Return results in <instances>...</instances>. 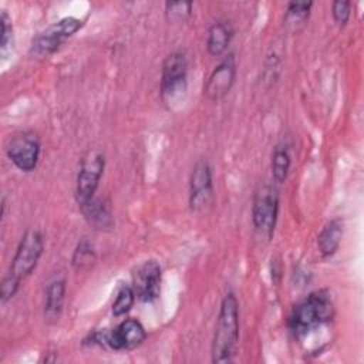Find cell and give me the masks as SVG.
<instances>
[{
    "label": "cell",
    "mask_w": 364,
    "mask_h": 364,
    "mask_svg": "<svg viewBox=\"0 0 364 364\" xmlns=\"http://www.w3.org/2000/svg\"><path fill=\"white\" fill-rule=\"evenodd\" d=\"M313 3L311 1H291L287 4L286 10V20L290 24H303L310 14Z\"/></svg>",
    "instance_id": "20"
},
{
    "label": "cell",
    "mask_w": 364,
    "mask_h": 364,
    "mask_svg": "<svg viewBox=\"0 0 364 364\" xmlns=\"http://www.w3.org/2000/svg\"><path fill=\"white\" fill-rule=\"evenodd\" d=\"M291 165V158L289 148L286 145H277L272 154V176L274 182L283 183L289 175V169Z\"/></svg>",
    "instance_id": "17"
},
{
    "label": "cell",
    "mask_w": 364,
    "mask_h": 364,
    "mask_svg": "<svg viewBox=\"0 0 364 364\" xmlns=\"http://www.w3.org/2000/svg\"><path fill=\"white\" fill-rule=\"evenodd\" d=\"M331 14L338 26H346L351 16V3L346 0H337L331 4Z\"/></svg>",
    "instance_id": "23"
},
{
    "label": "cell",
    "mask_w": 364,
    "mask_h": 364,
    "mask_svg": "<svg viewBox=\"0 0 364 364\" xmlns=\"http://www.w3.org/2000/svg\"><path fill=\"white\" fill-rule=\"evenodd\" d=\"M146 337L144 326L134 318L119 323L111 333H107V346L112 350H132L142 344Z\"/></svg>",
    "instance_id": "12"
},
{
    "label": "cell",
    "mask_w": 364,
    "mask_h": 364,
    "mask_svg": "<svg viewBox=\"0 0 364 364\" xmlns=\"http://www.w3.org/2000/svg\"><path fill=\"white\" fill-rule=\"evenodd\" d=\"M82 27V20L77 17H64L38 33L31 41V54L47 57Z\"/></svg>",
    "instance_id": "5"
},
{
    "label": "cell",
    "mask_w": 364,
    "mask_h": 364,
    "mask_svg": "<svg viewBox=\"0 0 364 364\" xmlns=\"http://www.w3.org/2000/svg\"><path fill=\"white\" fill-rule=\"evenodd\" d=\"M233 33L235 30L228 20L215 21L208 30V40H206L208 53L213 57H218L222 53H225V50L228 48V46L233 38Z\"/></svg>",
    "instance_id": "13"
},
{
    "label": "cell",
    "mask_w": 364,
    "mask_h": 364,
    "mask_svg": "<svg viewBox=\"0 0 364 364\" xmlns=\"http://www.w3.org/2000/svg\"><path fill=\"white\" fill-rule=\"evenodd\" d=\"M65 299V280L64 279H54L48 283L46 290V303H44V317L48 321H57L63 304Z\"/></svg>",
    "instance_id": "15"
},
{
    "label": "cell",
    "mask_w": 364,
    "mask_h": 364,
    "mask_svg": "<svg viewBox=\"0 0 364 364\" xmlns=\"http://www.w3.org/2000/svg\"><path fill=\"white\" fill-rule=\"evenodd\" d=\"M40 149L41 145L37 134L24 131L10 138L6 146V154L20 171L31 172L38 164Z\"/></svg>",
    "instance_id": "7"
},
{
    "label": "cell",
    "mask_w": 364,
    "mask_h": 364,
    "mask_svg": "<svg viewBox=\"0 0 364 364\" xmlns=\"http://www.w3.org/2000/svg\"><path fill=\"white\" fill-rule=\"evenodd\" d=\"M341 237L343 223L340 222V219H333L327 222L317 236V247L320 255L323 257H331L337 252L341 243Z\"/></svg>",
    "instance_id": "14"
},
{
    "label": "cell",
    "mask_w": 364,
    "mask_h": 364,
    "mask_svg": "<svg viewBox=\"0 0 364 364\" xmlns=\"http://www.w3.org/2000/svg\"><path fill=\"white\" fill-rule=\"evenodd\" d=\"M188 77V61L183 53L175 51L169 54L161 70V91L162 95L172 97L178 91L185 90Z\"/></svg>",
    "instance_id": "10"
},
{
    "label": "cell",
    "mask_w": 364,
    "mask_h": 364,
    "mask_svg": "<svg viewBox=\"0 0 364 364\" xmlns=\"http://www.w3.org/2000/svg\"><path fill=\"white\" fill-rule=\"evenodd\" d=\"M213 200L212 169L205 159L195 164L189 179V206L193 212H203Z\"/></svg>",
    "instance_id": "8"
},
{
    "label": "cell",
    "mask_w": 364,
    "mask_h": 364,
    "mask_svg": "<svg viewBox=\"0 0 364 364\" xmlns=\"http://www.w3.org/2000/svg\"><path fill=\"white\" fill-rule=\"evenodd\" d=\"M94 260H95V252H94V247L91 246V243L85 239L78 242V245L73 253V259H71L73 266L75 269H84V267L90 266Z\"/></svg>",
    "instance_id": "18"
},
{
    "label": "cell",
    "mask_w": 364,
    "mask_h": 364,
    "mask_svg": "<svg viewBox=\"0 0 364 364\" xmlns=\"http://www.w3.org/2000/svg\"><path fill=\"white\" fill-rule=\"evenodd\" d=\"M165 14L171 21H185L192 14V3L168 1L165 3Z\"/></svg>",
    "instance_id": "21"
},
{
    "label": "cell",
    "mask_w": 364,
    "mask_h": 364,
    "mask_svg": "<svg viewBox=\"0 0 364 364\" xmlns=\"http://www.w3.org/2000/svg\"><path fill=\"white\" fill-rule=\"evenodd\" d=\"M161 266L156 260L142 262L132 273V290L135 297L144 303H151L161 293Z\"/></svg>",
    "instance_id": "9"
},
{
    "label": "cell",
    "mask_w": 364,
    "mask_h": 364,
    "mask_svg": "<svg viewBox=\"0 0 364 364\" xmlns=\"http://www.w3.org/2000/svg\"><path fill=\"white\" fill-rule=\"evenodd\" d=\"M235 78H236V61L233 54H229L210 73L203 87V94L210 101H219L230 91L235 82Z\"/></svg>",
    "instance_id": "11"
},
{
    "label": "cell",
    "mask_w": 364,
    "mask_h": 364,
    "mask_svg": "<svg viewBox=\"0 0 364 364\" xmlns=\"http://www.w3.org/2000/svg\"><path fill=\"white\" fill-rule=\"evenodd\" d=\"M334 317V303L327 290H316L301 300L291 311L289 328L296 338H301L331 321Z\"/></svg>",
    "instance_id": "2"
},
{
    "label": "cell",
    "mask_w": 364,
    "mask_h": 364,
    "mask_svg": "<svg viewBox=\"0 0 364 364\" xmlns=\"http://www.w3.org/2000/svg\"><path fill=\"white\" fill-rule=\"evenodd\" d=\"M85 219L92 223L98 229L109 228L112 225V215L108 203L101 200L100 198H92L88 202L80 205Z\"/></svg>",
    "instance_id": "16"
},
{
    "label": "cell",
    "mask_w": 364,
    "mask_h": 364,
    "mask_svg": "<svg viewBox=\"0 0 364 364\" xmlns=\"http://www.w3.org/2000/svg\"><path fill=\"white\" fill-rule=\"evenodd\" d=\"M279 213V192L273 185H262L253 198L252 220L255 229L266 236L272 237Z\"/></svg>",
    "instance_id": "3"
},
{
    "label": "cell",
    "mask_w": 364,
    "mask_h": 364,
    "mask_svg": "<svg viewBox=\"0 0 364 364\" xmlns=\"http://www.w3.org/2000/svg\"><path fill=\"white\" fill-rule=\"evenodd\" d=\"M43 250L44 237L41 232L37 229L27 230L17 246L9 273L21 282L34 270L43 255Z\"/></svg>",
    "instance_id": "6"
},
{
    "label": "cell",
    "mask_w": 364,
    "mask_h": 364,
    "mask_svg": "<svg viewBox=\"0 0 364 364\" xmlns=\"http://www.w3.org/2000/svg\"><path fill=\"white\" fill-rule=\"evenodd\" d=\"M0 23H1L0 50H1V54L4 55L7 53V50L10 48L11 40H13V24H11V18L9 17V14L6 11H1Z\"/></svg>",
    "instance_id": "22"
},
{
    "label": "cell",
    "mask_w": 364,
    "mask_h": 364,
    "mask_svg": "<svg viewBox=\"0 0 364 364\" xmlns=\"http://www.w3.org/2000/svg\"><path fill=\"white\" fill-rule=\"evenodd\" d=\"M239 340V304L236 296L229 291L225 294L212 338V361L228 364L233 361Z\"/></svg>",
    "instance_id": "1"
},
{
    "label": "cell",
    "mask_w": 364,
    "mask_h": 364,
    "mask_svg": "<svg viewBox=\"0 0 364 364\" xmlns=\"http://www.w3.org/2000/svg\"><path fill=\"white\" fill-rule=\"evenodd\" d=\"M20 283L21 282L18 279H16L14 276H11L10 273L6 277H3L1 284H0V301L3 304L13 299V296L17 293V290L20 287Z\"/></svg>",
    "instance_id": "24"
},
{
    "label": "cell",
    "mask_w": 364,
    "mask_h": 364,
    "mask_svg": "<svg viewBox=\"0 0 364 364\" xmlns=\"http://www.w3.org/2000/svg\"><path fill=\"white\" fill-rule=\"evenodd\" d=\"M105 158L98 149H90L84 154L80 162V171L77 175L75 196L78 205H82L95 196V191L100 185V179L104 173Z\"/></svg>",
    "instance_id": "4"
},
{
    "label": "cell",
    "mask_w": 364,
    "mask_h": 364,
    "mask_svg": "<svg viewBox=\"0 0 364 364\" xmlns=\"http://www.w3.org/2000/svg\"><path fill=\"white\" fill-rule=\"evenodd\" d=\"M135 301V293L131 286H122L112 303V314L115 317L127 314Z\"/></svg>",
    "instance_id": "19"
}]
</instances>
